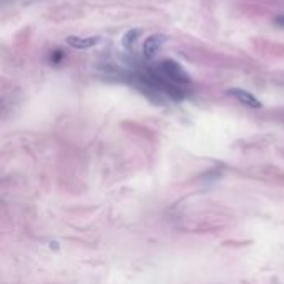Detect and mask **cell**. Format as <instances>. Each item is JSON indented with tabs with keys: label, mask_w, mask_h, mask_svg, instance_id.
I'll return each mask as SVG.
<instances>
[{
	"label": "cell",
	"mask_w": 284,
	"mask_h": 284,
	"mask_svg": "<svg viewBox=\"0 0 284 284\" xmlns=\"http://www.w3.org/2000/svg\"><path fill=\"white\" fill-rule=\"evenodd\" d=\"M274 24H276L278 27L284 28V14H283V15H278L276 19H274Z\"/></svg>",
	"instance_id": "52a82bcc"
},
{
	"label": "cell",
	"mask_w": 284,
	"mask_h": 284,
	"mask_svg": "<svg viewBox=\"0 0 284 284\" xmlns=\"http://www.w3.org/2000/svg\"><path fill=\"white\" fill-rule=\"evenodd\" d=\"M158 72H160L166 80H170L171 83H175V85H188L189 81H191L188 72L184 70L178 62H175V60H171V58L163 60L160 63V67H158Z\"/></svg>",
	"instance_id": "6da1fadb"
},
{
	"label": "cell",
	"mask_w": 284,
	"mask_h": 284,
	"mask_svg": "<svg viewBox=\"0 0 284 284\" xmlns=\"http://www.w3.org/2000/svg\"><path fill=\"white\" fill-rule=\"evenodd\" d=\"M67 45L72 47L73 50H88L97 47L102 42V37L98 35H87V37H80V35H68L65 38Z\"/></svg>",
	"instance_id": "7a4b0ae2"
},
{
	"label": "cell",
	"mask_w": 284,
	"mask_h": 284,
	"mask_svg": "<svg viewBox=\"0 0 284 284\" xmlns=\"http://www.w3.org/2000/svg\"><path fill=\"white\" fill-rule=\"evenodd\" d=\"M140 35H141V28H130L128 32H125V35L122 37V45L127 50H131L136 42H138Z\"/></svg>",
	"instance_id": "5b68a950"
},
{
	"label": "cell",
	"mask_w": 284,
	"mask_h": 284,
	"mask_svg": "<svg viewBox=\"0 0 284 284\" xmlns=\"http://www.w3.org/2000/svg\"><path fill=\"white\" fill-rule=\"evenodd\" d=\"M63 57H65V53H63L62 50H52L50 52V55H49V60H50V63L52 65H60L62 63V60Z\"/></svg>",
	"instance_id": "8992f818"
},
{
	"label": "cell",
	"mask_w": 284,
	"mask_h": 284,
	"mask_svg": "<svg viewBox=\"0 0 284 284\" xmlns=\"http://www.w3.org/2000/svg\"><path fill=\"white\" fill-rule=\"evenodd\" d=\"M165 44H166V37L161 35V33H155V35H150L145 40V44H143V55L148 60H153Z\"/></svg>",
	"instance_id": "3957f363"
},
{
	"label": "cell",
	"mask_w": 284,
	"mask_h": 284,
	"mask_svg": "<svg viewBox=\"0 0 284 284\" xmlns=\"http://www.w3.org/2000/svg\"><path fill=\"white\" fill-rule=\"evenodd\" d=\"M228 93L231 95V97H234L236 100H238L241 105L248 106V108H261V102L258 100L253 93L246 92V90L243 88H230L228 90Z\"/></svg>",
	"instance_id": "277c9868"
}]
</instances>
